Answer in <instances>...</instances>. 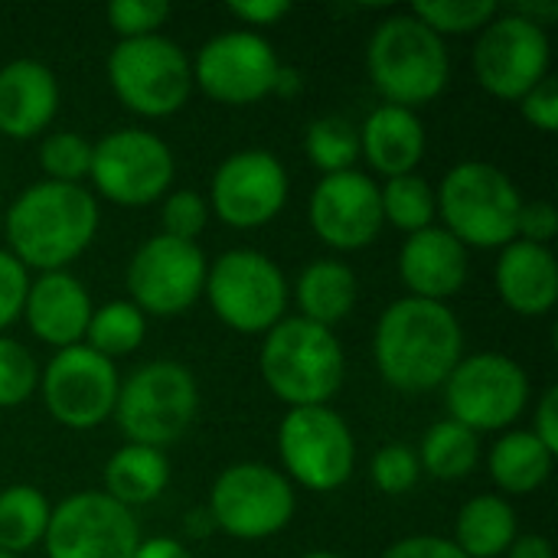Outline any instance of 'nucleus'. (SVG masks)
Instances as JSON below:
<instances>
[{"instance_id":"09e8293b","label":"nucleus","mask_w":558,"mask_h":558,"mask_svg":"<svg viewBox=\"0 0 558 558\" xmlns=\"http://www.w3.org/2000/svg\"><path fill=\"white\" fill-rule=\"evenodd\" d=\"M513 13H520V16H526V20H533V23H539V26H546V23H553L558 16V3L556 0H533V3H517L513 7Z\"/></svg>"},{"instance_id":"79ce46f5","label":"nucleus","mask_w":558,"mask_h":558,"mask_svg":"<svg viewBox=\"0 0 558 558\" xmlns=\"http://www.w3.org/2000/svg\"><path fill=\"white\" fill-rule=\"evenodd\" d=\"M558 232V213L549 199H523L517 219V239L533 245H553Z\"/></svg>"},{"instance_id":"de8ad7c7","label":"nucleus","mask_w":558,"mask_h":558,"mask_svg":"<svg viewBox=\"0 0 558 558\" xmlns=\"http://www.w3.org/2000/svg\"><path fill=\"white\" fill-rule=\"evenodd\" d=\"M507 558H556V549L546 536L539 533H526V536H517L513 546L507 549Z\"/></svg>"},{"instance_id":"37998d69","label":"nucleus","mask_w":558,"mask_h":558,"mask_svg":"<svg viewBox=\"0 0 558 558\" xmlns=\"http://www.w3.org/2000/svg\"><path fill=\"white\" fill-rule=\"evenodd\" d=\"M226 10L239 20L242 29L258 33V29H265V26L281 23V20L291 13V3H288V0H235V3H229Z\"/></svg>"},{"instance_id":"473e14b6","label":"nucleus","mask_w":558,"mask_h":558,"mask_svg":"<svg viewBox=\"0 0 558 558\" xmlns=\"http://www.w3.org/2000/svg\"><path fill=\"white\" fill-rule=\"evenodd\" d=\"M304 154L307 160L324 173H343L356 170L360 160V128L340 114H324L307 124L304 134Z\"/></svg>"},{"instance_id":"ddd939ff","label":"nucleus","mask_w":558,"mask_h":558,"mask_svg":"<svg viewBox=\"0 0 558 558\" xmlns=\"http://www.w3.org/2000/svg\"><path fill=\"white\" fill-rule=\"evenodd\" d=\"M471 69L477 85L497 101H520L553 75V39L546 26L504 10L477 33Z\"/></svg>"},{"instance_id":"8fccbe9b","label":"nucleus","mask_w":558,"mask_h":558,"mask_svg":"<svg viewBox=\"0 0 558 558\" xmlns=\"http://www.w3.org/2000/svg\"><path fill=\"white\" fill-rule=\"evenodd\" d=\"M301 558H343V556H337V553H324V549H317V553H307V556H301Z\"/></svg>"},{"instance_id":"aec40b11","label":"nucleus","mask_w":558,"mask_h":558,"mask_svg":"<svg viewBox=\"0 0 558 558\" xmlns=\"http://www.w3.org/2000/svg\"><path fill=\"white\" fill-rule=\"evenodd\" d=\"M92 311L95 304L88 298V288L72 271H43L29 281L23 320L39 343L52 350H69L85 343Z\"/></svg>"},{"instance_id":"9b49d317","label":"nucleus","mask_w":558,"mask_h":558,"mask_svg":"<svg viewBox=\"0 0 558 558\" xmlns=\"http://www.w3.org/2000/svg\"><path fill=\"white\" fill-rule=\"evenodd\" d=\"M441 389L448 418L471 428L474 435L510 432L523 418L533 392L526 369L513 356L494 350L461 356Z\"/></svg>"},{"instance_id":"bb28decb","label":"nucleus","mask_w":558,"mask_h":558,"mask_svg":"<svg viewBox=\"0 0 558 558\" xmlns=\"http://www.w3.org/2000/svg\"><path fill=\"white\" fill-rule=\"evenodd\" d=\"M517 536L520 523L513 504L500 494H481L458 510L451 543L468 558H500Z\"/></svg>"},{"instance_id":"39448f33","label":"nucleus","mask_w":558,"mask_h":558,"mask_svg":"<svg viewBox=\"0 0 558 558\" xmlns=\"http://www.w3.org/2000/svg\"><path fill=\"white\" fill-rule=\"evenodd\" d=\"M441 229H448L468 252L507 248L517 242V219L523 193L507 170L487 160L454 163L435 190Z\"/></svg>"},{"instance_id":"a18cd8bd","label":"nucleus","mask_w":558,"mask_h":558,"mask_svg":"<svg viewBox=\"0 0 558 558\" xmlns=\"http://www.w3.org/2000/svg\"><path fill=\"white\" fill-rule=\"evenodd\" d=\"M553 454H558V389L556 386H549L543 396H539V402H536V409H533V428H530Z\"/></svg>"},{"instance_id":"2f4dec72","label":"nucleus","mask_w":558,"mask_h":558,"mask_svg":"<svg viewBox=\"0 0 558 558\" xmlns=\"http://www.w3.org/2000/svg\"><path fill=\"white\" fill-rule=\"evenodd\" d=\"M379 206H383V222H389L392 229H399L405 235H415V232L435 226V219H438L435 190L418 173L383 180L379 183Z\"/></svg>"},{"instance_id":"49530a36","label":"nucleus","mask_w":558,"mask_h":558,"mask_svg":"<svg viewBox=\"0 0 558 558\" xmlns=\"http://www.w3.org/2000/svg\"><path fill=\"white\" fill-rule=\"evenodd\" d=\"M131 558H193L190 546L173 539V536H150V539H141L134 556Z\"/></svg>"},{"instance_id":"c85d7f7f","label":"nucleus","mask_w":558,"mask_h":558,"mask_svg":"<svg viewBox=\"0 0 558 558\" xmlns=\"http://www.w3.org/2000/svg\"><path fill=\"white\" fill-rule=\"evenodd\" d=\"M415 454H418L422 474L445 481V484H454V481H464L477 471L481 435L458 425L454 418H441L422 435V445Z\"/></svg>"},{"instance_id":"c9c22d12","label":"nucleus","mask_w":558,"mask_h":558,"mask_svg":"<svg viewBox=\"0 0 558 558\" xmlns=\"http://www.w3.org/2000/svg\"><path fill=\"white\" fill-rule=\"evenodd\" d=\"M369 481L386 497H405V494H412L418 487V481H422V464H418L415 448H409L402 441L383 445L373 454V461H369Z\"/></svg>"},{"instance_id":"603ef678","label":"nucleus","mask_w":558,"mask_h":558,"mask_svg":"<svg viewBox=\"0 0 558 558\" xmlns=\"http://www.w3.org/2000/svg\"><path fill=\"white\" fill-rule=\"evenodd\" d=\"M0 558H16V556H7V553H0Z\"/></svg>"},{"instance_id":"2eb2a0df","label":"nucleus","mask_w":558,"mask_h":558,"mask_svg":"<svg viewBox=\"0 0 558 558\" xmlns=\"http://www.w3.org/2000/svg\"><path fill=\"white\" fill-rule=\"evenodd\" d=\"M118 389V366L78 343L52 353V360L39 369L36 392L56 425L69 432H92L114 415Z\"/></svg>"},{"instance_id":"4c0bfd02","label":"nucleus","mask_w":558,"mask_h":558,"mask_svg":"<svg viewBox=\"0 0 558 558\" xmlns=\"http://www.w3.org/2000/svg\"><path fill=\"white\" fill-rule=\"evenodd\" d=\"M209 203L196 190H170L160 199V226L163 235L180 242H196L209 226Z\"/></svg>"},{"instance_id":"5701e85b","label":"nucleus","mask_w":558,"mask_h":558,"mask_svg":"<svg viewBox=\"0 0 558 558\" xmlns=\"http://www.w3.org/2000/svg\"><path fill=\"white\" fill-rule=\"evenodd\" d=\"M500 301L520 317H546L558 301V262L549 245L510 242L494 265Z\"/></svg>"},{"instance_id":"c756f323","label":"nucleus","mask_w":558,"mask_h":558,"mask_svg":"<svg viewBox=\"0 0 558 558\" xmlns=\"http://www.w3.org/2000/svg\"><path fill=\"white\" fill-rule=\"evenodd\" d=\"M52 507L39 487L13 484L0 490V553L23 558L43 546Z\"/></svg>"},{"instance_id":"e433bc0d","label":"nucleus","mask_w":558,"mask_h":558,"mask_svg":"<svg viewBox=\"0 0 558 558\" xmlns=\"http://www.w3.org/2000/svg\"><path fill=\"white\" fill-rule=\"evenodd\" d=\"M36 389H39V366L33 353L20 340H10L3 333L0 337V409H16L29 402Z\"/></svg>"},{"instance_id":"cd10ccee","label":"nucleus","mask_w":558,"mask_h":558,"mask_svg":"<svg viewBox=\"0 0 558 558\" xmlns=\"http://www.w3.org/2000/svg\"><path fill=\"white\" fill-rule=\"evenodd\" d=\"M170 484V461L167 451L144 448V445H124L118 448L105 464V494L128 507L131 513L137 507L154 504Z\"/></svg>"},{"instance_id":"f257e3e1","label":"nucleus","mask_w":558,"mask_h":558,"mask_svg":"<svg viewBox=\"0 0 558 558\" xmlns=\"http://www.w3.org/2000/svg\"><path fill=\"white\" fill-rule=\"evenodd\" d=\"M464 356V327L448 304L399 298L373 330V360L386 386L405 396L441 389Z\"/></svg>"},{"instance_id":"7ed1b4c3","label":"nucleus","mask_w":558,"mask_h":558,"mask_svg":"<svg viewBox=\"0 0 558 558\" xmlns=\"http://www.w3.org/2000/svg\"><path fill=\"white\" fill-rule=\"evenodd\" d=\"M258 373L288 409L330 405L347 383V353L333 330L304 317H284L262 337Z\"/></svg>"},{"instance_id":"20e7f679","label":"nucleus","mask_w":558,"mask_h":558,"mask_svg":"<svg viewBox=\"0 0 558 558\" xmlns=\"http://www.w3.org/2000/svg\"><path fill=\"white\" fill-rule=\"evenodd\" d=\"M366 75L386 105L418 111L448 88V43L409 10L389 13L366 43Z\"/></svg>"},{"instance_id":"f03ea898","label":"nucleus","mask_w":558,"mask_h":558,"mask_svg":"<svg viewBox=\"0 0 558 558\" xmlns=\"http://www.w3.org/2000/svg\"><path fill=\"white\" fill-rule=\"evenodd\" d=\"M98 226L101 209L88 186L39 180L3 209L0 235L7 239V252L26 271L43 275L69 271V265L95 242Z\"/></svg>"},{"instance_id":"3c124183","label":"nucleus","mask_w":558,"mask_h":558,"mask_svg":"<svg viewBox=\"0 0 558 558\" xmlns=\"http://www.w3.org/2000/svg\"><path fill=\"white\" fill-rule=\"evenodd\" d=\"M0 229H3V209H0Z\"/></svg>"},{"instance_id":"4be33fe9","label":"nucleus","mask_w":558,"mask_h":558,"mask_svg":"<svg viewBox=\"0 0 558 558\" xmlns=\"http://www.w3.org/2000/svg\"><path fill=\"white\" fill-rule=\"evenodd\" d=\"M62 92L56 72L39 59H10L0 65V134L10 141L39 137L59 111Z\"/></svg>"},{"instance_id":"0eeeda50","label":"nucleus","mask_w":558,"mask_h":558,"mask_svg":"<svg viewBox=\"0 0 558 558\" xmlns=\"http://www.w3.org/2000/svg\"><path fill=\"white\" fill-rule=\"evenodd\" d=\"M203 298L229 330L265 337L288 317L291 284L271 255L258 248H229L209 262Z\"/></svg>"},{"instance_id":"dca6fc26","label":"nucleus","mask_w":558,"mask_h":558,"mask_svg":"<svg viewBox=\"0 0 558 558\" xmlns=\"http://www.w3.org/2000/svg\"><path fill=\"white\" fill-rule=\"evenodd\" d=\"M193 62V85L229 108L258 105L275 95L281 59L262 33L252 29H226L209 36Z\"/></svg>"},{"instance_id":"9d476101","label":"nucleus","mask_w":558,"mask_h":558,"mask_svg":"<svg viewBox=\"0 0 558 558\" xmlns=\"http://www.w3.org/2000/svg\"><path fill=\"white\" fill-rule=\"evenodd\" d=\"M278 458L291 484L311 494H333L353 477L356 438L330 405L288 409L278 425Z\"/></svg>"},{"instance_id":"72a5a7b5","label":"nucleus","mask_w":558,"mask_h":558,"mask_svg":"<svg viewBox=\"0 0 558 558\" xmlns=\"http://www.w3.org/2000/svg\"><path fill=\"white\" fill-rule=\"evenodd\" d=\"M409 13H415L432 33L445 39V36L481 33L500 13V3L497 0H418L409 7Z\"/></svg>"},{"instance_id":"423d86ee","label":"nucleus","mask_w":558,"mask_h":558,"mask_svg":"<svg viewBox=\"0 0 558 558\" xmlns=\"http://www.w3.org/2000/svg\"><path fill=\"white\" fill-rule=\"evenodd\" d=\"M199 415V383L177 360H150L121 379L114 422L128 445L170 448Z\"/></svg>"},{"instance_id":"a19ab883","label":"nucleus","mask_w":558,"mask_h":558,"mask_svg":"<svg viewBox=\"0 0 558 558\" xmlns=\"http://www.w3.org/2000/svg\"><path fill=\"white\" fill-rule=\"evenodd\" d=\"M523 121L543 134H553L558 128V78L546 75L536 88H530L520 101H517Z\"/></svg>"},{"instance_id":"7c9ffc66","label":"nucleus","mask_w":558,"mask_h":558,"mask_svg":"<svg viewBox=\"0 0 558 558\" xmlns=\"http://www.w3.org/2000/svg\"><path fill=\"white\" fill-rule=\"evenodd\" d=\"M144 337H147V317L128 298H121V301H108L92 311V320L85 330V347L114 363L121 356L137 353Z\"/></svg>"},{"instance_id":"f704fd0d","label":"nucleus","mask_w":558,"mask_h":558,"mask_svg":"<svg viewBox=\"0 0 558 558\" xmlns=\"http://www.w3.org/2000/svg\"><path fill=\"white\" fill-rule=\"evenodd\" d=\"M39 167L52 183L85 186L92 170V141L78 131H49L39 141Z\"/></svg>"},{"instance_id":"6ab92c4d","label":"nucleus","mask_w":558,"mask_h":558,"mask_svg":"<svg viewBox=\"0 0 558 558\" xmlns=\"http://www.w3.org/2000/svg\"><path fill=\"white\" fill-rule=\"evenodd\" d=\"M311 232L333 252H360L383 232L379 183L363 170L320 177L307 199Z\"/></svg>"},{"instance_id":"b1692460","label":"nucleus","mask_w":558,"mask_h":558,"mask_svg":"<svg viewBox=\"0 0 558 558\" xmlns=\"http://www.w3.org/2000/svg\"><path fill=\"white\" fill-rule=\"evenodd\" d=\"M428 150V131L418 111L399 105H379L360 124V160L383 180L415 173Z\"/></svg>"},{"instance_id":"4468645a","label":"nucleus","mask_w":558,"mask_h":558,"mask_svg":"<svg viewBox=\"0 0 558 558\" xmlns=\"http://www.w3.org/2000/svg\"><path fill=\"white\" fill-rule=\"evenodd\" d=\"M209 258L196 242H180L163 232L137 245L128 262V301L144 317H180L206 288Z\"/></svg>"},{"instance_id":"1a4fd4ad","label":"nucleus","mask_w":558,"mask_h":558,"mask_svg":"<svg viewBox=\"0 0 558 558\" xmlns=\"http://www.w3.org/2000/svg\"><path fill=\"white\" fill-rule=\"evenodd\" d=\"M213 526L239 543H262L284 533L298 513L294 484L265 461H239L219 471L206 507Z\"/></svg>"},{"instance_id":"412c9836","label":"nucleus","mask_w":558,"mask_h":558,"mask_svg":"<svg viewBox=\"0 0 558 558\" xmlns=\"http://www.w3.org/2000/svg\"><path fill=\"white\" fill-rule=\"evenodd\" d=\"M471 275L468 248L441 226H428L415 235H405L399 248V278L409 288V298L448 304L461 294Z\"/></svg>"},{"instance_id":"f8f14e48","label":"nucleus","mask_w":558,"mask_h":558,"mask_svg":"<svg viewBox=\"0 0 558 558\" xmlns=\"http://www.w3.org/2000/svg\"><path fill=\"white\" fill-rule=\"evenodd\" d=\"M177 177L170 144L144 128H118L92 144L88 180L98 196L114 206L137 209L160 203Z\"/></svg>"},{"instance_id":"58836bf2","label":"nucleus","mask_w":558,"mask_h":558,"mask_svg":"<svg viewBox=\"0 0 558 558\" xmlns=\"http://www.w3.org/2000/svg\"><path fill=\"white\" fill-rule=\"evenodd\" d=\"M105 20H108L111 33H118L121 39L154 36L170 20V3H163V0H114L105 7Z\"/></svg>"},{"instance_id":"6e6552de","label":"nucleus","mask_w":558,"mask_h":558,"mask_svg":"<svg viewBox=\"0 0 558 558\" xmlns=\"http://www.w3.org/2000/svg\"><path fill=\"white\" fill-rule=\"evenodd\" d=\"M105 69L114 98L147 121L177 114L193 95V62L186 49L163 33L118 39Z\"/></svg>"},{"instance_id":"a878e982","label":"nucleus","mask_w":558,"mask_h":558,"mask_svg":"<svg viewBox=\"0 0 558 558\" xmlns=\"http://www.w3.org/2000/svg\"><path fill=\"white\" fill-rule=\"evenodd\" d=\"M553 468H556V454L530 428L504 432L487 454V471L500 497L536 494L553 477Z\"/></svg>"},{"instance_id":"393cba45","label":"nucleus","mask_w":558,"mask_h":558,"mask_svg":"<svg viewBox=\"0 0 558 558\" xmlns=\"http://www.w3.org/2000/svg\"><path fill=\"white\" fill-rule=\"evenodd\" d=\"M291 294L301 311L298 317L333 330L337 324H343L353 314L356 298H360V281L347 262L317 258L298 275V284L291 288Z\"/></svg>"},{"instance_id":"c03bdc74","label":"nucleus","mask_w":558,"mask_h":558,"mask_svg":"<svg viewBox=\"0 0 558 558\" xmlns=\"http://www.w3.org/2000/svg\"><path fill=\"white\" fill-rule=\"evenodd\" d=\"M383 558H468L448 536H405L399 543H392Z\"/></svg>"},{"instance_id":"f3484780","label":"nucleus","mask_w":558,"mask_h":558,"mask_svg":"<svg viewBox=\"0 0 558 558\" xmlns=\"http://www.w3.org/2000/svg\"><path fill=\"white\" fill-rule=\"evenodd\" d=\"M291 180L278 154L245 147L229 154L209 180V213L229 229H262L288 206Z\"/></svg>"},{"instance_id":"a211bd4d","label":"nucleus","mask_w":558,"mask_h":558,"mask_svg":"<svg viewBox=\"0 0 558 558\" xmlns=\"http://www.w3.org/2000/svg\"><path fill=\"white\" fill-rule=\"evenodd\" d=\"M141 543L134 513L105 490L69 494L52 507L43 549L46 558H131Z\"/></svg>"},{"instance_id":"ea45409f","label":"nucleus","mask_w":558,"mask_h":558,"mask_svg":"<svg viewBox=\"0 0 558 558\" xmlns=\"http://www.w3.org/2000/svg\"><path fill=\"white\" fill-rule=\"evenodd\" d=\"M29 281H33V275L7 248H0V337L16 320H23V304H26Z\"/></svg>"}]
</instances>
